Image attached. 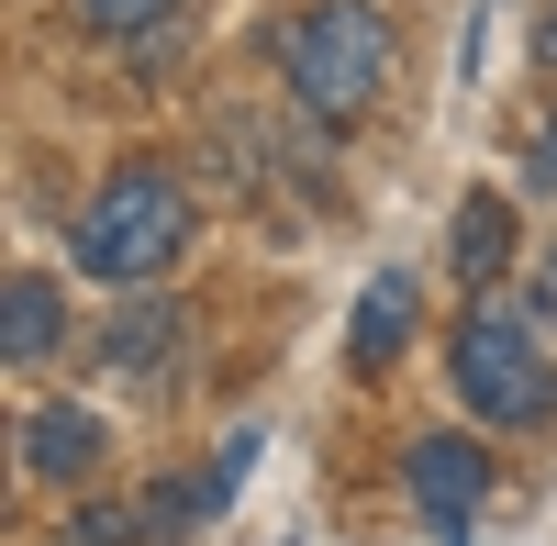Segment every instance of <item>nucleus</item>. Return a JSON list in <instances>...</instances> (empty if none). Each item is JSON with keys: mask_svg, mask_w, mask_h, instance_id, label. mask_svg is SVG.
Instances as JSON below:
<instances>
[{"mask_svg": "<svg viewBox=\"0 0 557 546\" xmlns=\"http://www.w3.org/2000/svg\"><path fill=\"white\" fill-rule=\"evenodd\" d=\"M123 535H146V513H134V502H89V513L67 524V546H123Z\"/></svg>", "mask_w": 557, "mask_h": 546, "instance_id": "12", "label": "nucleus"}, {"mask_svg": "<svg viewBox=\"0 0 557 546\" xmlns=\"http://www.w3.org/2000/svg\"><path fill=\"white\" fill-rule=\"evenodd\" d=\"M535 57H546V67H557V12H546V34H535Z\"/></svg>", "mask_w": 557, "mask_h": 546, "instance_id": "15", "label": "nucleus"}, {"mask_svg": "<svg viewBox=\"0 0 557 546\" xmlns=\"http://www.w3.org/2000/svg\"><path fill=\"white\" fill-rule=\"evenodd\" d=\"M391 12L380 0H312V12L290 23V45H278V78H290V101L301 112H323V123H346V112H368L391 89Z\"/></svg>", "mask_w": 557, "mask_h": 546, "instance_id": "1", "label": "nucleus"}, {"mask_svg": "<svg viewBox=\"0 0 557 546\" xmlns=\"http://www.w3.org/2000/svg\"><path fill=\"white\" fill-rule=\"evenodd\" d=\"M23 469H34V480H89V469H101V413L45 401V413L23 424Z\"/></svg>", "mask_w": 557, "mask_h": 546, "instance_id": "7", "label": "nucleus"}, {"mask_svg": "<svg viewBox=\"0 0 557 546\" xmlns=\"http://www.w3.org/2000/svg\"><path fill=\"white\" fill-rule=\"evenodd\" d=\"M401 335H412V268H380V280H368V301H357L346 357H357V369H391V357H401Z\"/></svg>", "mask_w": 557, "mask_h": 546, "instance_id": "8", "label": "nucleus"}, {"mask_svg": "<svg viewBox=\"0 0 557 546\" xmlns=\"http://www.w3.org/2000/svg\"><path fill=\"white\" fill-rule=\"evenodd\" d=\"M446 257H457V280H502V268H513V212H502L491 190L480 201H457V235H446Z\"/></svg>", "mask_w": 557, "mask_h": 546, "instance_id": "9", "label": "nucleus"}, {"mask_svg": "<svg viewBox=\"0 0 557 546\" xmlns=\"http://www.w3.org/2000/svg\"><path fill=\"white\" fill-rule=\"evenodd\" d=\"M401 480H412V502H424L435 524H469L480 491H491V458H480L469 435H412L401 446Z\"/></svg>", "mask_w": 557, "mask_h": 546, "instance_id": "4", "label": "nucleus"}, {"mask_svg": "<svg viewBox=\"0 0 557 546\" xmlns=\"http://www.w3.org/2000/svg\"><path fill=\"white\" fill-rule=\"evenodd\" d=\"M178 235H190V212H178V178L157 157H134L101 178V201L78 212V268L89 280H112V290H146L157 268L178 257Z\"/></svg>", "mask_w": 557, "mask_h": 546, "instance_id": "2", "label": "nucleus"}, {"mask_svg": "<svg viewBox=\"0 0 557 546\" xmlns=\"http://www.w3.org/2000/svg\"><path fill=\"white\" fill-rule=\"evenodd\" d=\"M78 23L89 34H157V23H178V0H78Z\"/></svg>", "mask_w": 557, "mask_h": 546, "instance_id": "11", "label": "nucleus"}, {"mask_svg": "<svg viewBox=\"0 0 557 546\" xmlns=\"http://www.w3.org/2000/svg\"><path fill=\"white\" fill-rule=\"evenodd\" d=\"M134 513H146V546H178V524H190V513H223V491H212V480H190V491H178V480H157Z\"/></svg>", "mask_w": 557, "mask_h": 546, "instance_id": "10", "label": "nucleus"}, {"mask_svg": "<svg viewBox=\"0 0 557 546\" xmlns=\"http://www.w3.org/2000/svg\"><path fill=\"white\" fill-rule=\"evenodd\" d=\"M546 312H557V268H546Z\"/></svg>", "mask_w": 557, "mask_h": 546, "instance_id": "16", "label": "nucleus"}, {"mask_svg": "<svg viewBox=\"0 0 557 546\" xmlns=\"http://www.w3.org/2000/svg\"><path fill=\"white\" fill-rule=\"evenodd\" d=\"M57 335H67L57 280H45V268H12V290H0V357H12V369H45Z\"/></svg>", "mask_w": 557, "mask_h": 546, "instance_id": "5", "label": "nucleus"}, {"mask_svg": "<svg viewBox=\"0 0 557 546\" xmlns=\"http://www.w3.org/2000/svg\"><path fill=\"white\" fill-rule=\"evenodd\" d=\"M524 190H557V112H546L535 146H524Z\"/></svg>", "mask_w": 557, "mask_h": 546, "instance_id": "14", "label": "nucleus"}, {"mask_svg": "<svg viewBox=\"0 0 557 546\" xmlns=\"http://www.w3.org/2000/svg\"><path fill=\"white\" fill-rule=\"evenodd\" d=\"M190 346V324H178L168 301H123L101 335H89V357H101V369H123V380H146V369H168V357Z\"/></svg>", "mask_w": 557, "mask_h": 546, "instance_id": "6", "label": "nucleus"}, {"mask_svg": "<svg viewBox=\"0 0 557 546\" xmlns=\"http://www.w3.org/2000/svg\"><path fill=\"white\" fill-rule=\"evenodd\" d=\"M457 390H469V413H491V424H535L546 401H557V380H546V346H535V312L524 301H480L469 324H457Z\"/></svg>", "mask_w": 557, "mask_h": 546, "instance_id": "3", "label": "nucleus"}, {"mask_svg": "<svg viewBox=\"0 0 557 546\" xmlns=\"http://www.w3.org/2000/svg\"><path fill=\"white\" fill-rule=\"evenodd\" d=\"M257 446H268L257 424H235V435H223V458H212V491H223V502H235V480L257 469Z\"/></svg>", "mask_w": 557, "mask_h": 546, "instance_id": "13", "label": "nucleus"}]
</instances>
